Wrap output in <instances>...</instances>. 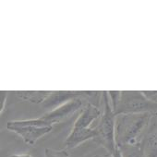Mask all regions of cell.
Instances as JSON below:
<instances>
[{"label": "cell", "mask_w": 157, "mask_h": 157, "mask_svg": "<svg viewBox=\"0 0 157 157\" xmlns=\"http://www.w3.org/2000/svg\"><path fill=\"white\" fill-rule=\"evenodd\" d=\"M152 116V113L116 115L115 139L117 147L140 143Z\"/></svg>", "instance_id": "6da1fadb"}, {"label": "cell", "mask_w": 157, "mask_h": 157, "mask_svg": "<svg viewBox=\"0 0 157 157\" xmlns=\"http://www.w3.org/2000/svg\"><path fill=\"white\" fill-rule=\"evenodd\" d=\"M102 116V112L93 104H87L80 112L72 130L65 140L68 149H73L80 144L96 137V127Z\"/></svg>", "instance_id": "7a4b0ae2"}, {"label": "cell", "mask_w": 157, "mask_h": 157, "mask_svg": "<svg viewBox=\"0 0 157 157\" xmlns=\"http://www.w3.org/2000/svg\"><path fill=\"white\" fill-rule=\"evenodd\" d=\"M103 102L104 107L102 116L96 127L95 140L107 150L109 154H111L117 147L115 139L116 114L111 106L107 92H103Z\"/></svg>", "instance_id": "3957f363"}, {"label": "cell", "mask_w": 157, "mask_h": 157, "mask_svg": "<svg viewBox=\"0 0 157 157\" xmlns=\"http://www.w3.org/2000/svg\"><path fill=\"white\" fill-rule=\"evenodd\" d=\"M7 128L10 131L19 135L25 143L34 145L39 139L51 132L53 126L40 117L37 119L10 121Z\"/></svg>", "instance_id": "277c9868"}, {"label": "cell", "mask_w": 157, "mask_h": 157, "mask_svg": "<svg viewBox=\"0 0 157 157\" xmlns=\"http://www.w3.org/2000/svg\"><path fill=\"white\" fill-rule=\"evenodd\" d=\"M157 113V104L145 97L142 92L123 91L121 92L120 102L115 111L118 114H142Z\"/></svg>", "instance_id": "5b68a950"}, {"label": "cell", "mask_w": 157, "mask_h": 157, "mask_svg": "<svg viewBox=\"0 0 157 157\" xmlns=\"http://www.w3.org/2000/svg\"><path fill=\"white\" fill-rule=\"evenodd\" d=\"M83 108L84 107L82 99L81 97H76L59 105L58 107L47 112L41 118L53 126L55 124L63 122L78 111L81 112Z\"/></svg>", "instance_id": "8992f818"}, {"label": "cell", "mask_w": 157, "mask_h": 157, "mask_svg": "<svg viewBox=\"0 0 157 157\" xmlns=\"http://www.w3.org/2000/svg\"><path fill=\"white\" fill-rule=\"evenodd\" d=\"M140 144L145 157H157V113L153 114Z\"/></svg>", "instance_id": "52a82bcc"}, {"label": "cell", "mask_w": 157, "mask_h": 157, "mask_svg": "<svg viewBox=\"0 0 157 157\" xmlns=\"http://www.w3.org/2000/svg\"><path fill=\"white\" fill-rule=\"evenodd\" d=\"M88 94L89 93L82 92H51L50 95L44 102L43 105L45 108L50 109L51 111L71 99H74L76 97H81L82 95H86Z\"/></svg>", "instance_id": "ba28073f"}, {"label": "cell", "mask_w": 157, "mask_h": 157, "mask_svg": "<svg viewBox=\"0 0 157 157\" xmlns=\"http://www.w3.org/2000/svg\"><path fill=\"white\" fill-rule=\"evenodd\" d=\"M51 92H17L16 95L24 100V101H28L33 104H44V102L48 98V96L50 95Z\"/></svg>", "instance_id": "9c48e42d"}, {"label": "cell", "mask_w": 157, "mask_h": 157, "mask_svg": "<svg viewBox=\"0 0 157 157\" xmlns=\"http://www.w3.org/2000/svg\"><path fill=\"white\" fill-rule=\"evenodd\" d=\"M122 157H145L140 144H129L118 147Z\"/></svg>", "instance_id": "30bf717a"}, {"label": "cell", "mask_w": 157, "mask_h": 157, "mask_svg": "<svg viewBox=\"0 0 157 157\" xmlns=\"http://www.w3.org/2000/svg\"><path fill=\"white\" fill-rule=\"evenodd\" d=\"M108 97L110 99V103H111V106L114 110V112L116 111L119 102H120V98H121V92L119 91H109L107 92Z\"/></svg>", "instance_id": "8fae6325"}, {"label": "cell", "mask_w": 157, "mask_h": 157, "mask_svg": "<svg viewBox=\"0 0 157 157\" xmlns=\"http://www.w3.org/2000/svg\"><path fill=\"white\" fill-rule=\"evenodd\" d=\"M45 157H71L67 151H53L51 149H45Z\"/></svg>", "instance_id": "7c38bea8"}, {"label": "cell", "mask_w": 157, "mask_h": 157, "mask_svg": "<svg viewBox=\"0 0 157 157\" xmlns=\"http://www.w3.org/2000/svg\"><path fill=\"white\" fill-rule=\"evenodd\" d=\"M142 93L147 99L157 104V91H144Z\"/></svg>", "instance_id": "4fadbf2b"}, {"label": "cell", "mask_w": 157, "mask_h": 157, "mask_svg": "<svg viewBox=\"0 0 157 157\" xmlns=\"http://www.w3.org/2000/svg\"><path fill=\"white\" fill-rule=\"evenodd\" d=\"M7 92H1V94H0V99H1V101H0V109H1V112L3 111L4 109V105H5V102H6V99H7Z\"/></svg>", "instance_id": "5bb4252c"}, {"label": "cell", "mask_w": 157, "mask_h": 157, "mask_svg": "<svg viewBox=\"0 0 157 157\" xmlns=\"http://www.w3.org/2000/svg\"><path fill=\"white\" fill-rule=\"evenodd\" d=\"M111 157H122L121 151L118 147H116L115 151L111 153Z\"/></svg>", "instance_id": "9a60e30c"}, {"label": "cell", "mask_w": 157, "mask_h": 157, "mask_svg": "<svg viewBox=\"0 0 157 157\" xmlns=\"http://www.w3.org/2000/svg\"><path fill=\"white\" fill-rule=\"evenodd\" d=\"M10 157H33V156L29 153H16V154H12Z\"/></svg>", "instance_id": "2e32d148"}, {"label": "cell", "mask_w": 157, "mask_h": 157, "mask_svg": "<svg viewBox=\"0 0 157 157\" xmlns=\"http://www.w3.org/2000/svg\"><path fill=\"white\" fill-rule=\"evenodd\" d=\"M94 157H106V156H103V155H95ZM109 157H111V154H110V156Z\"/></svg>", "instance_id": "e0dca14e"}]
</instances>
